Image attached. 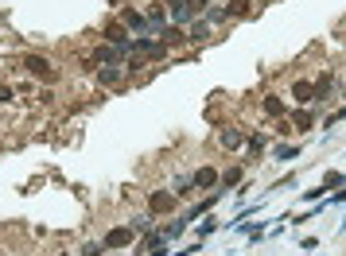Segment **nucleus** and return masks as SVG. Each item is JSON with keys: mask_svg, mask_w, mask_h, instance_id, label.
Returning <instances> with one entry per match:
<instances>
[{"mask_svg": "<svg viewBox=\"0 0 346 256\" xmlns=\"http://www.w3.org/2000/svg\"><path fill=\"white\" fill-rule=\"evenodd\" d=\"M27 70L35 74V78H54V70L47 66V58H39V54H27Z\"/></svg>", "mask_w": 346, "mask_h": 256, "instance_id": "nucleus-1", "label": "nucleus"}, {"mask_svg": "<svg viewBox=\"0 0 346 256\" xmlns=\"http://www.w3.org/2000/svg\"><path fill=\"white\" fill-rule=\"evenodd\" d=\"M241 144H245V132H241V128H226L222 132V148H241Z\"/></svg>", "mask_w": 346, "mask_h": 256, "instance_id": "nucleus-2", "label": "nucleus"}, {"mask_svg": "<svg viewBox=\"0 0 346 256\" xmlns=\"http://www.w3.org/2000/svg\"><path fill=\"white\" fill-rule=\"evenodd\" d=\"M191 179H195V186H214V183H218V171H214V167H198Z\"/></svg>", "mask_w": 346, "mask_h": 256, "instance_id": "nucleus-3", "label": "nucleus"}, {"mask_svg": "<svg viewBox=\"0 0 346 256\" xmlns=\"http://www.w3.org/2000/svg\"><path fill=\"white\" fill-rule=\"evenodd\" d=\"M331 86H335V78H331V74H323V78L315 82V86H311V97H315V101H319V97H327V93H331Z\"/></svg>", "mask_w": 346, "mask_h": 256, "instance_id": "nucleus-4", "label": "nucleus"}, {"mask_svg": "<svg viewBox=\"0 0 346 256\" xmlns=\"http://www.w3.org/2000/svg\"><path fill=\"white\" fill-rule=\"evenodd\" d=\"M121 19H124L129 27H136V31H148V19H144L140 12H133V8H124V16H121Z\"/></svg>", "mask_w": 346, "mask_h": 256, "instance_id": "nucleus-5", "label": "nucleus"}, {"mask_svg": "<svg viewBox=\"0 0 346 256\" xmlns=\"http://www.w3.org/2000/svg\"><path fill=\"white\" fill-rule=\"evenodd\" d=\"M292 97L303 101V105H307V101H315V97H311V86H307V82H296V86H292Z\"/></svg>", "mask_w": 346, "mask_h": 256, "instance_id": "nucleus-6", "label": "nucleus"}, {"mask_svg": "<svg viewBox=\"0 0 346 256\" xmlns=\"http://www.w3.org/2000/svg\"><path fill=\"white\" fill-rule=\"evenodd\" d=\"M129 237H133V229H113V233L105 237V245H109V248H113V245H124Z\"/></svg>", "mask_w": 346, "mask_h": 256, "instance_id": "nucleus-7", "label": "nucleus"}, {"mask_svg": "<svg viewBox=\"0 0 346 256\" xmlns=\"http://www.w3.org/2000/svg\"><path fill=\"white\" fill-rule=\"evenodd\" d=\"M101 82H105V86L121 82V66H105V70H101Z\"/></svg>", "mask_w": 346, "mask_h": 256, "instance_id": "nucleus-8", "label": "nucleus"}, {"mask_svg": "<svg viewBox=\"0 0 346 256\" xmlns=\"http://www.w3.org/2000/svg\"><path fill=\"white\" fill-rule=\"evenodd\" d=\"M245 4H249V0H230V8H226V16H245Z\"/></svg>", "mask_w": 346, "mask_h": 256, "instance_id": "nucleus-9", "label": "nucleus"}, {"mask_svg": "<svg viewBox=\"0 0 346 256\" xmlns=\"http://www.w3.org/2000/svg\"><path fill=\"white\" fill-rule=\"evenodd\" d=\"M168 206H171V194H156L152 198V210H168Z\"/></svg>", "mask_w": 346, "mask_h": 256, "instance_id": "nucleus-10", "label": "nucleus"}, {"mask_svg": "<svg viewBox=\"0 0 346 256\" xmlns=\"http://www.w3.org/2000/svg\"><path fill=\"white\" fill-rule=\"evenodd\" d=\"M276 155H280V159H296V155H300V148H276Z\"/></svg>", "mask_w": 346, "mask_h": 256, "instance_id": "nucleus-11", "label": "nucleus"}, {"mask_svg": "<svg viewBox=\"0 0 346 256\" xmlns=\"http://www.w3.org/2000/svg\"><path fill=\"white\" fill-rule=\"evenodd\" d=\"M238 179H241V171H238V167H233V171H226V179H222V186H233V183H238Z\"/></svg>", "mask_w": 346, "mask_h": 256, "instance_id": "nucleus-12", "label": "nucleus"}, {"mask_svg": "<svg viewBox=\"0 0 346 256\" xmlns=\"http://www.w3.org/2000/svg\"><path fill=\"white\" fill-rule=\"evenodd\" d=\"M206 8V0H187V12H191V16H195V12H203Z\"/></svg>", "mask_w": 346, "mask_h": 256, "instance_id": "nucleus-13", "label": "nucleus"}, {"mask_svg": "<svg viewBox=\"0 0 346 256\" xmlns=\"http://www.w3.org/2000/svg\"><path fill=\"white\" fill-rule=\"evenodd\" d=\"M210 31H206V24H195V31H191V39H206Z\"/></svg>", "mask_w": 346, "mask_h": 256, "instance_id": "nucleus-14", "label": "nucleus"}, {"mask_svg": "<svg viewBox=\"0 0 346 256\" xmlns=\"http://www.w3.org/2000/svg\"><path fill=\"white\" fill-rule=\"evenodd\" d=\"M82 256H101V245H86V248H82Z\"/></svg>", "mask_w": 346, "mask_h": 256, "instance_id": "nucleus-15", "label": "nucleus"}, {"mask_svg": "<svg viewBox=\"0 0 346 256\" xmlns=\"http://www.w3.org/2000/svg\"><path fill=\"white\" fill-rule=\"evenodd\" d=\"M8 101H12V89H8V86H0V105H8Z\"/></svg>", "mask_w": 346, "mask_h": 256, "instance_id": "nucleus-16", "label": "nucleus"}, {"mask_svg": "<svg viewBox=\"0 0 346 256\" xmlns=\"http://www.w3.org/2000/svg\"><path fill=\"white\" fill-rule=\"evenodd\" d=\"M331 202H346V190H338V194H331Z\"/></svg>", "mask_w": 346, "mask_h": 256, "instance_id": "nucleus-17", "label": "nucleus"}]
</instances>
